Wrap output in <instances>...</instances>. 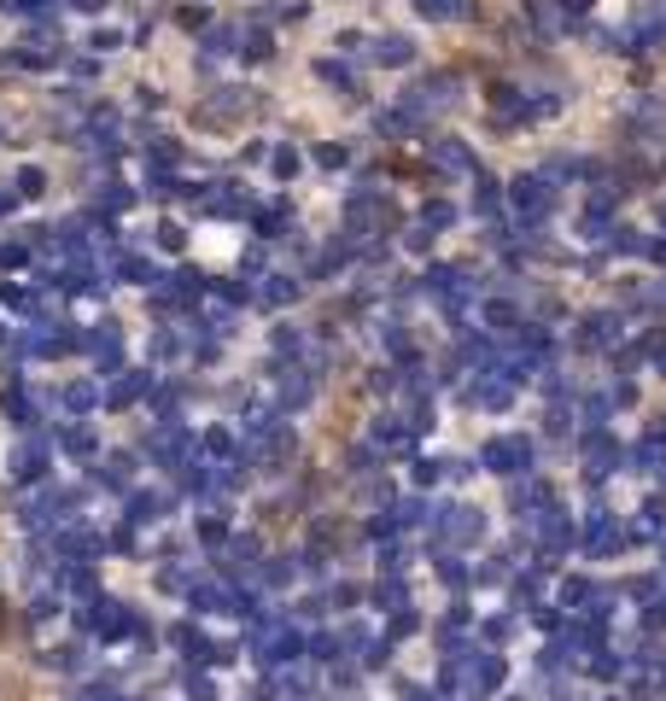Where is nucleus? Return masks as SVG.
<instances>
[{
  "instance_id": "nucleus-1",
  "label": "nucleus",
  "mask_w": 666,
  "mask_h": 701,
  "mask_svg": "<svg viewBox=\"0 0 666 701\" xmlns=\"http://www.w3.org/2000/svg\"><path fill=\"white\" fill-rule=\"evenodd\" d=\"M0 626H7V614H0Z\"/></svg>"
}]
</instances>
